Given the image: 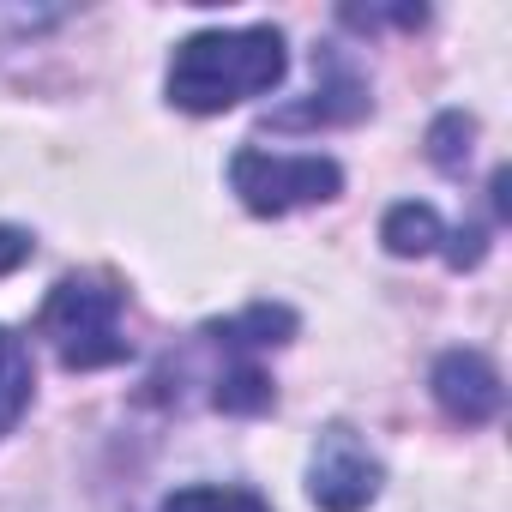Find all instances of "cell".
Here are the masks:
<instances>
[{
    "label": "cell",
    "instance_id": "6da1fadb",
    "mask_svg": "<svg viewBox=\"0 0 512 512\" xmlns=\"http://www.w3.org/2000/svg\"><path fill=\"white\" fill-rule=\"evenodd\" d=\"M290 73V49L278 25H235V31H193L187 43H175L169 61V103L187 115H223L247 97L278 91Z\"/></svg>",
    "mask_w": 512,
    "mask_h": 512
},
{
    "label": "cell",
    "instance_id": "7a4b0ae2",
    "mask_svg": "<svg viewBox=\"0 0 512 512\" xmlns=\"http://www.w3.org/2000/svg\"><path fill=\"white\" fill-rule=\"evenodd\" d=\"M121 314H127V290L121 284L73 272V278H61L43 296L37 332L49 338V350H55V362L67 374H97V368H115V362L133 356V338H127Z\"/></svg>",
    "mask_w": 512,
    "mask_h": 512
},
{
    "label": "cell",
    "instance_id": "3957f363",
    "mask_svg": "<svg viewBox=\"0 0 512 512\" xmlns=\"http://www.w3.org/2000/svg\"><path fill=\"white\" fill-rule=\"evenodd\" d=\"M229 187L253 217H290L302 205H332L344 193V169L314 151H266V145H241L229 157Z\"/></svg>",
    "mask_w": 512,
    "mask_h": 512
},
{
    "label": "cell",
    "instance_id": "277c9868",
    "mask_svg": "<svg viewBox=\"0 0 512 512\" xmlns=\"http://www.w3.org/2000/svg\"><path fill=\"white\" fill-rule=\"evenodd\" d=\"M380 482H386V470L350 422L320 428L314 458H308V500L320 512H362V506L380 500Z\"/></svg>",
    "mask_w": 512,
    "mask_h": 512
},
{
    "label": "cell",
    "instance_id": "5b68a950",
    "mask_svg": "<svg viewBox=\"0 0 512 512\" xmlns=\"http://www.w3.org/2000/svg\"><path fill=\"white\" fill-rule=\"evenodd\" d=\"M314 91H308V103H290V109H272L266 115V127H278V133H308V127H344V121H362L368 109H374V97H368V79L356 73V61L344 55V49H320L314 55Z\"/></svg>",
    "mask_w": 512,
    "mask_h": 512
},
{
    "label": "cell",
    "instance_id": "8992f818",
    "mask_svg": "<svg viewBox=\"0 0 512 512\" xmlns=\"http://www.w3.org/2000/svg\"><path fill=\"white\" fill-rule=\"evenodd\" d=\"M428 392L434 404L458 422V428H482L500 416L506 404V386H500V368L482 356V350H446L428 374Z\"/></svg>",
    "mask_w": 512,
    "mask_h": 512
},
{
    "label": "cell",
    "instance_id": "52a82bcc",
    "mask_svg": "<svg viewBox=\"0 0 512 512\" xmlns=\"http://www.w3.org/2000/svg\"><path fill=\"white\" fill-rule=\"evenodd\" d=\"M199 338H205L211 350H223V356L278 350V344L296 338V314H290L284 302H253V308H241V314H229V320H211Z\"/></svg>",
    "mask_w": 512,
    "mask_h": 512
},
{
    "label": "cell",
    "instance_id": "ba28073f",
    "mask_svg": "<svg viewBox=\"0 0 512 512\" xmlns=\"http://www.w3.org/2000/svg\"><path fill=\"white\" fill-rule=\"evenodd\" d=\"M211 404L223 416H260L272 410V374L253 356H223V368L211 374Z\"/></svg>",
    "mask_w": 512,
    "mask_h": 512
},
{
    "label": "cell",
    "instance_id": "9c48e42d",
    "mask_svg": "<svg viewBox=\"0 0 512 512\" xmlns=\"http://www.w3.org/2000/svg\"><path fill=\"white\" fill-rule=\"evenodd\" d=\"M380 241H386L392 260H422V253H434V247L446 241V223H440L434 205H422V199H398V205L386 211V223H380Z\"/></svg>",
    "mask_w": 512,
    "mask_h": 512
},
{
    "label": "cell",
    "instance_id": "30bf717a",
    "mask_svg": "<svg viewBox=\"0 0 512 512\" xmlns=\"http://www.w3.org/2000/svg\"><path fill=\"white\" fill-rule=\"evenodd\" d=\"M31 386H37V368H31L25 338H13L0 326V434H13L19 416L31 410Z\"/></svg>",
    "mask_w": 512,
    "mask_h": 512
},
{
    "label": "cell",
    "instance_id": "8fae6325",
    "mask_svg": "<svg viewBox=\"0 0 512 512\" xmlns=\"http://www.w3.org/2000/svg\"><path fill=\"white\" fill-rule=\"evenodd\" d=\"M157 512H272L253 488H217V482H199V488H175Z\"/></svg>",
    "mask_w": 512,
    "mask_h": 512
},
{
    "label": "cell",
    "instance_id": "7c38bea8",
    "mask_svg": "<svg viewBox=\"0 0 512 512\" xmlns=\"http://www.w3.org/2000/svg\"><path fill=\"white\" fill-rule=\"evenodd\" d=\"M470 139H476V121H470L464 109H446V115L428 127V157H434V169L464 175V163H470Z\"/></svg>",
    "mask_w": 512,
    "mask_h": 512
},
{
    "label": "cell",
    "instance_id": "4fadbf2b",
    "mask_svg": "<svg viewBox=\"0 0 512 512\" xmlns=\"http://www.w3.org/2000/svg\"><path fill=\"white\" fill-rule=\"evenodd\" d=\"M25 260H31V235H25V229H13V223H0V278L19 272Z\"/></svg>",
    "mask_w": 512,
    "mask_h": 512
}]
</instances>
